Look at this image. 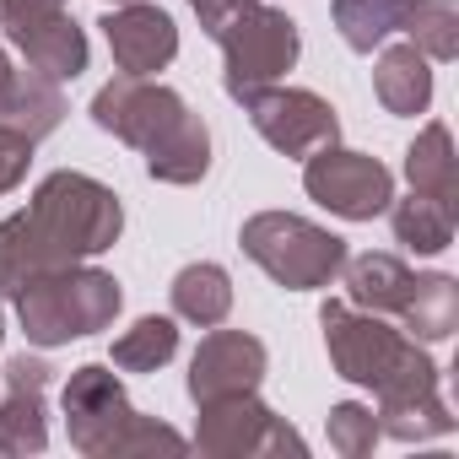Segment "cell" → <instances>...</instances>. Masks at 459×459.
<instances>
[{"label":"cell","instance_id":"cell-19","mask_svg":"<svg viewBox=\"0 0 459 459\" xmlns=\"http://www.w3.org/2000/svg\"><path fill=\"white\" fill-rule=\"evenodd\" d=\"M389 227H394V244L416 255H443L454 244V205L411 189L405 200H389Z\"/></svg>","mask_w":459,"mask_h":459},{"label":"cell","instance_id":"cell-29","mask_svg":"<svg viewBox=\"0 0 459 459\" xmlns=\"http://www.w3.org/2000/svg\"><path fill=\"white\" fill-rule=\"evenodd\" d=\"M108 6H125V0H108Z\"/></svg>","mask_w":459,"mask_h":459},{"label":"cell","instance_id":"cell-17","mask_svg":"<svg viewBox=\"0 0 459 459\" xmlns=\"http://www.w3.org/2000/svg\"><path fill=\"white\" fill-rule=\"evenodd\" d=\"M373 92L389 114L416 119L432 103V60L405 39V44H378V65H373Z\"/></svg>","mask_w":459,"mask_h":459},{"label":"cell","instance_id":"cell-14","mask_svg":"<svg viewBox=\"0 0 459 459\" xmlns=\"http://www.w3.org/2000/svg\"><path fill=\"white\" fill-rule=\"evenodd\" d=\"M49 373L55 368L28 351L6 362V400H0V454L6 459H28L49 448V411H44Z\"/></svg>","mask_w":459,"mask_h":459},{"label":"cell","instance_id":"cell-9","mask_svg":"<svg viewBox=\"0 0 459 459\" xmlns=\"http://www.w3.org/2000/svg\"><path fill=\"white\" fill-rule=\"evenodd\" d=\"M0 39H12L28 71L49 82H76L87 71V33L65 0H0Z\"/></svg>","mask_w":459,"mask_h":459},{"label":"cell","instance_id":"cell-6","mask_svg":"<svg viewBox=\"0 0 459 459\" xmlns=\"http://www.w3.org/2000/svg\"><path fill=\"white\" fill-rule=\"evenodd\" d=\"M238 244L287 292H319L346 265V238H335L330 227H319L308 216H292V211H260V216H249Z\"/></svg>","mask_w":459,"mask_h":459},{"label":"cell","instance_id":"cell-24","mask_svg":"<svg viewBox=\"0 0 459 459\" xmlns=\"http://www.w3.org/2000/svg\"><path fill=\"white\" fill-rule=\"evenodd\" d=\"M373 443H378V416H373V405H357V400L330 405V448H335V454L362 459V454H373Z\"/></svg>","mask_w":459,"mask_h":459},{"label":"cell","instance_id":"cell-23","mask_svg":"<svg viewBox=\"0 0 459 459\" xmlns=\"http://www.w3.org/2000/svg\"><path fill=\"white\" fill-rule=\"evenodd\" d=\"M400 33L427 60H454L459 55V6H454V0H405Z\"/></svg>","mask_w":459,"mask_h":459},{"label":"cell","instance_id":"cell-16","mask_svg":"<svg viewBox=\"0 0 459 459\" xmlns=\"http://www.w3.org/2000/svg\"><path fill=\"white\" fill-rule=\"evenodd\" d=\"M65 92H60V82H49V76H39V71H6V82H0V125L6 130H17V135H28L33 146L44 141V135H55L60 125H65Z\"/></svg>","mask_w":459,"mask_h":459},{"label":"cell","instance_id":"cell-5","mask_svg":"<svg viewBox=\"0 0 459 459\" xmlns=\"http://www.w3.org/2000/svg\"><path fill=\"white\" fill-rule=\"evenodd\" d=\"M12 303H17L22 335L49 351V346H71V341L108 330L125 308V292L108 271L76 260V265H55V271L33 276Z\"/></svg>","mask_w":459,"mask_h":459},{"label":"cell","instance_id":"cell-10","mask_svg":"<svg viewBox=\"0 0 459 459\" xmlns=\"http://www.w3.org/2000/svg\"><path fill=\"white\" fill-rule=\"evenodd\" d=\"M303 189H308V200H319L325 211H335L346 221H373L394 200V173L378 157L330 141L303 157Z\"/></svg>","mask_w":459,"mask_h":459},{"label":"cell","instance_id":"cell-12","mask_svg":"<svg viewBox=\"0 0 459 459\" xmlns=\"http://www.w3.org/2000/svg\"><path fill=\"white\" fill-rule=\"evenodd\" d=\"M265 368H271L265 341H255L249 330H216L211 325V335L189 357V400L205 405L221 394H249V389H260Z\"/></svg>","mask_w":459,"mask_h":459},{"label":"cell","instance_id":"cell-20","mask_svg":"<svg viewBox=\"0 0 459 459\" xmlns=\"http://www.w3.org/2000/svg\"><path fill=\"white\" fill-rule=\"evenodd\" d=\"M405 178L416 195H432V200H459V168H454V135L448 125H427L411 152H405Z\"/></svg>","mask_w":459,"mask_h":459},{"label":"cell","instance_id":"cell-2","mask_svg":"<svg viewBox=\"0 0 459 459\" xmlns=\"http://www.w3.org/2000/svg\"><path fill=\"white\" fill-rule=\"evenodd\" d=\"M125 233V205L92 173H49L28 211L0 221V298H17L33 276L76 260H98Z\"/></svg>","mask_w":459,"mask_h":459},{"label":"cell","instance_id":"cell-13","mask_svg":"<svg viewBox=\"0 0 459 459\" xmlns=\"http://www.w3.org/2000/svg\"><path fill=\"white\" fill-rule=\"evenodd\" d=\"M98 28L108 39V55L119 65V76H157L178 55V28H173V17L162 6H152V0H125V6H108V17Z\"/></svg>","mask_w":459,"mask_h":459},{"label":"cell","instance_id":"cell-18","mask_svg":"<svg viewBox=\"0 0 459 459\" xmlns=\"http://www.w3.org/2000/svg\"><path fill=\"white\" fill-rule=\"evenodd\" d=\"M168 298H173V314L184 325L211 330V325H221L227 314H233V276H227L221 265H211V260H200V265H184L173 276Z\"/></svg>","mask_w":459,"mask_h":459},{"label":"cell","instance_id":"cell-11","mask_svg":"<svg viewBox=\"0 0 459 459\" xmlns=\"http://www.w3.org/2000/svg\"><path fill=\"white\" fill-rule=\"evenodd\" d=\"M244 114L255 119V130H260L281 157H308V152L341 141L335 108H330L319 92H308V87H281V82H276V87L255 92V98L244 103Z\"/></svg>","mask_w":459,"mask_h":459},{"label":"cell","instance_id":"cell-22","mask_svg":"<svg viewBox=\"0 0 459 459\" xmlns=\"http://www.w3.org/2000/svg\"><path fill=\"white\" fill-rule=\"evenodd\" d=\"M173 351H178V325L162 314H146L114 341V368L119 373H157L173 362Z\"/></svg>","mask_w":459,"mask_h":459},{"label":"cell","instance_id":"cell-26","mask_svg":"<svg viewBox=\"0 0 459 459\" xmlns=\"http://www.w3.org/2000/svg\"><path fill=\"white\" fill-rule=\"evenodd\" d=\"M249 6H255V0H189V12L200 17V28H205L211 39H216L227 22H233L238 12H249Z\"/></svg>","mask_w":459,"mask_h":459},{"label":"cell","instance_id":"cell-28","mask_svg":"<svg viewBox=\"0 0 459 459\" xmlns=\"http://www.w3.org/2000/svg\"><path fill=\"white\" fill-rule=\"evenodd\" d=\"M0 341H6V314H0Z\"/></svg>","mask_w":459,"mask_h":459},{"label":"cell","instance_id":"cell-25","mask_svg":"<svg viewBox=\"0 0 459 459\" xmlns=\"http://www.w3.org/2000/svg\"><path fill=\"white\" fill-rule=\"evenodd\" d=\"M28 162H33V141L0 125V195H12L28 178Z\"/></svg>","mask_w":459,"mask_h":459},{"label":"cell","instance_id":"cell-3","mask_svg":"<svg viewBox=\"0 0 459 459\" xmlns=\"http://www.w3.org/2000/svg\"><path fill=\"white\" fill-rule=\"evenodd\" d=\"M92 125L119 135L146 157L157 184H200L211 173V130L205 119L152 76H114L92 98Z\"/></svg>","mask_w":459,"mask_h":459},{"label":"cell","instance_id":"cell-15","mask_svg":"<svg viewBox=\"0 0 459 459\" xmlns=\"http://www.w3.org/2000/svg\"><path fill=\"white\" fill-rule=\"evenodd\" d=\"M341 276H346V303H351V308L384 314V319H394V325L405 330V319H411V308H416L421 271H411V265L394 260V255H357V260L346 255Z\"/></svg>","mask_w":459,"mask_h":459},{"label":"cell","instance_id":"cell-21","mask_svg":"<svg viewBox=\"0 0 459 459\" xmlns=\"http://www.w3.org/2000/svg\"><path fill=\"white\" fill-rule=\"evenodd\" d=\"M330 17H335V33L346 39V49L373 55L378 44H389V33H400L405 0H335Z\"/></svg>","mask_w":459,"mask_h":459},{"label":"cell","instance_id":"cell-27","mask_svg":"<svg viewBox=\"0 0 459 459\" xmlns=\"http://www.w3.org/2000/svg\"><path fill=\"white\" fill-rule=\"evenodd\" d=\"M6 71H12V60H6V44H0V82H6Z\"/></svg>","mask_w":459,"mask_h":459},{"label":"cell","instance_id":"cell-8","mask_svg":"<svg viewBox=\"0 0 459 459\" xmlns=\"http://www.w3.org/2000/svg\"><path fill=\"white\" fill-rule=\"evenodd\" d=\"M195 448L211 459H271V454H308L303 432L287 427V416H276L255 389L249 394H221L200 405L195 421Z\"/></svg>","mask_w":459,"mask_h":459},{"label":"cell","instance_id":"cell-1","mask_svg":"<svg viewBox=\"0 0 459 459\" xmlns=\"http://www.w3.org/2000/svg\"><path fill=\"white\" fill-rule=\"evenodd\" d=\"M319 325H325V346H330L335 373L346 384L373 389L378 437L427 443V437L454 432V411H448V400L437 389V362L405 330H394L384 314L351 308L341 298H330L319 308Z\"/></svg>","mask_w":459,"mask_h":459},{"label":"cell","instance_id":"cell-4","mask_svg":"<svg viewBox=\"0 0 459 459\" xmlns=\"http://www.w3.org/2000/svg\"><path fill=\"white\" fill-rule=\"evenodd\" d=\"M60 411H65V432H71V448L87 454V459H130V454H178L189 448L184 432H173L168 421H152L130 405L125 384L114 368L103 362H82L65 389H60Z\"/></svg>","mask_w":459,"mask_h":459},{"label":"cell","instance_id":"cell-7","mask_svg":"<svg viewBox=\"0 0 459 459\" xmlns=\"http://www.w3.org/2000/svg\"><path fill=\"white\" fill-rule=\"evenodd\" d=\"M221 44V87L233 103H249L255 92L276 87L292 65H298V22L276 6H265V0H255L249 12H238L233 22H227L216 33Z\"/></svg>","mask_w":459,"mask_h":459}]
</instances>
